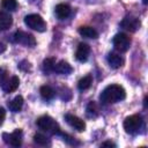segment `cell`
I'll return each mask as SVG.
<instances>
[{
    "label": "cell",
    "mask_w": 148,
    "mask_h": 148,
    "mask_svg": "<svg viewBox=\"0 0 148 148\" xmlns=\"http://www.w3.org/2000/svg\"><path fill=\"white\" fill-rule=\"evenodd\" d=\"M125 97H126V91L124 87L120 84H110L105 87L99 96L101 102H103L104 104L117 103L125 99Z\"/></svg>",
    "instance_id": "6da1fadb"
},
{
    "label": "cell",
    "mask_w": 148,
    "mask_h": 148,
    "mask_svg": "<svg viewBox=\"0 0 148 148\" xmlns=\"http://www.w3.org/2000/svg\"><path fill=\"white\" fill-rule=\"evenodd\" d=\"M36 124H37V126L40 130H43L45 132H49L51 134H60L61 133L59 125L50 116H42V117H39L37 119V121H36Z\"/></svg>",
    "instance_id": "7a4b0ae2"
},
{
    "label": "cell",
    "mask_w": 148,
    "mask_h": 148,
    "mask_svg": "<svg viewBox=\"0 0 148 148\" xmlns=\"http://www.w3.org/2000/svg\"><path fill=\"white\" fill-rule=\"evenodd\" d=\"M143 120L140 114H132L125 118L124 120V130L128 134H136L142 127Z\"/></svg>",
    "instance_id": "3957f363"
},
{
    "label": "cell",
    "mask_w": 148,
    "mask_h": 148,
    "mask_svg": "<svg viewBox=\"0 0 148 148\" xmlns=\"http://www.w3.org/2000/svg\"><path fill=\"white\" fill-rule=\"evenodd\" d=\"M24 23L30 29L36 30L38 32H44L46 30V22L38 14H29L24 17Z\"/></svg>",
    "instance_id": "277c9868"
},
{
    "label": "cell",
    "mask_w": 148,
    "mask_h": 148,
    "mask_svg": "<svg viewBox=\"0 0 148 148\" xmlns=\"http://www.w3.org/2000/svg\"><path fill=\"white\" fill-rule=\"evenodd\" d=\"M13 42L28 46V47H34L36 45V39L31 34L24 32L22 30H17L14 35H13Z\"/></svg>",
    "instance_id": "5b68a950"
},
{
    "label": "cell",
    "mask_w": 148,
    "mask_h": 148,
    "mask_svg": "<svg viewBox=\"0 0 148 148\" xmlns=\"http://www.w3.org/2000/svg\"><path fill=\"white\" fill-rule=\"evenodd\" d=\"M113 46L119 52H126L131 46V38L126 34H117L112 39Z\"/></svg>",
    "instance_id": "8992f818"
},
{
    "label": "cell",
    "mask_w": 148,
    "mask_h": 148,
    "mask_svg": "<svg viewBox=\"0 0 148 148\" xmlns=\"http://www.w3.org/2000/svg\"><path fill=\"white\" fill-rule=\"evenodd\" d=\"M120 27L127 31H131V32H134L136 31L140 27H141V22L138 17L135 16H132V15H128V16H125L123 18V21L120 22Z\"/></svg>",
    "instance_id": "52a82bcc"
},
{
    "label": "cell",
    "mask_w": 148,
    "mask_h": 148,
    "mask_svg": "<svg viewBox=\"0 0 148 148\" xmlns=\"http://www.w3.org/2000/svg\"><path fill=\"white\" fill-rule=\"evenodd\" d=\"M3 141L13 147H20L22 143V131L21 130H15L13 133L8 134V133H3L2 134Z\"/></svg>",
    "instance_id": "ba28073f"
},
{
    "label": "cell",
    "mask_w": 148,
    "mask_h": 148,
    "mask_svg": "<svg viewBox=\"0 0 148 148\" xmlns=\"http://www.w3.org/2000/svg\"><path fill=\"white\" fill-rule=\"evenodd\" d=\"M65 120L71 127L75 128L79 132H83L86 130V123L81 118H79V117H76L74 114H71V113L65 114Z\"/></svg>",
    "instance_id": "9c48e42d"
},
{
    "label": "cell",
    "mask_w": 148,
    "mask_h": 148,
    "mask_svg": "<svg viewBox=\"0 0 148 148\" xmlns=\"http://www.w3.org/2000/svg\"><path fill=\"white\" fill-rule=\"evenodd\" d=\"M89 53H90V46L86 43H80L75 51V58L77 61L84 62V61H87Z\"/></svg>",
    "instance_id": "30bf717a"
},
{
    "label": "cell",
    "mask_w": 148,
    "mask_h": 148,
    "mask_svg": "<svg viewBox=\"0 0 148 148\" xmlns=\"http://www.w3.org/2000/svg\"><path fill=\"white\" fill-rule=\"evenodd\" d=\"M18 84H20V79L16 75H13L9 79H5V81L2 82V90L5 92H13L17 89Z\"/></svg>",
    "instance_id": "8fae6325"
},
{
    "label": "cell",
    "mask_w": 148,
    "mask_h": 148,
    "mask_svg": "<svg viewBox=\"0 0 148 148\" xmlns=\"http://www.w3.org/2000/svg\"><path fill=\"white\" fill-rule=\"evenodd\" d=\"M106 60H108L109 66H110L111 68H113V69L120 68V67L123 66V64H124V59H123L119 54L113 53V52H111V53H109V54H108Z\"/></svg>",
    "instance_id": "7c38bea8"
},
{
    "label": "cell",
    "mask_w": 148,
    "mask_h": 148,
    "mask_svg": "<svg viewBox=\"0 0 148 148\" xmlns=\"http://www.w3.org/2000/svg\"><path fill=\"white\" fill-rule=\"evenodd\" d=\"M54 13H56V16L59 20H65L71 14V7L67 3H59V5L56 6Z\"/></svg>",
    "instance_id": "4fadbf2b"
},
{
    "label": "cell",
    "mask_w": 148,
    "mask_h": 148,
    "mask_svg": "<svg viewBox=\"0 0 148 148\" xmlns=\"http://www.w3.org/2000/svg\"><path fill=\"white\" fill-rule=\"evenodd\" d=\"M72 71H73V68H72V66L67 61L60 60L59 62H56L53 72H56L58 74H61V75H68V74L72 73Z\"/></svg>",
    "instance_id": "5bb4252c"
},
{
    "label": "cell",
    "mask_w": 148,
    "mask_h": 148,
    "mask_svg": "<svg viewBox=\"0 0 148 148\" xmlns=\"http://www.w3.org/2000/svg\"><path fill=\"white\" fill-rule=\"evenodd\" d=\"M77 31H79V34H80L82 37H84V38H92V39H95V38L98 37L97 30H96L95 28H92V27L83 25V27H80Z\"/></svg>",
    "instance_id": "9a60e30c"
},
{
    "label": "cell",
    "mask_w": 148,
    "mask_h": 148,
    "mask_svg": "<svg viewBox=\"0 0 148 148\" xmlns=\"http://www.w3.org/2000/svg\"><path fill=\"white\" fill-rule=\"evenodd\" d=\"M13 24V17L8 13L0 12V30H7Z\"/></svg>",
    "instance_id": "2e32d148"
},
{
    "label": "cell",
    "mask_w": 148,
    "mask_h": 148,
    "mask_svg": "<svg viewBox=\"0 0 148 148\" xmlns=\"http://www.w3.org/2000/svg\"><path fill=\"white\" fill-rule=\"evenodd\" d=\"M22 106H23V97L20 96V95L16 96V97H14L10 102H8V108H9V110L12 112H18V111H21Z\"/></svg>",
    "instance_id": "e0dca14e"
},
{
    "label": "cell",
    "mask_w": 148,
    "mask_h": 148,
    "mask_svg": "<svg viewBox=\"0 0 148 148\" xmlns=\"http://www.w3.org/2000/svg\"><path fill=\"white\" fill-rule=\"evenodd\" d=\"M39 92H40L42 98L45 99V101H50V99H52V98L56 96V91H54V89H53L52 87H50V86H46V84L40 87Z\"/></svg>",
    "instance_id": "ac0fdd59"
},
{
    "label": "cell",
    "mask_w": 148,
    "mask_h": 148,
    "mask_svg": "<svg viewBox=\"0 0 148 148\" xmlns=\"http://www.w3.org/2000/svg\"><path fill=\"white\" fill-rule=\"evenodd\" d=\"M91 83H92V76H91L90 74H88V75L83 76V77L79 81V83H77V88H79V90L83 91V90L89 89L90 86H91Z\"/></svg>",
    "instance_id": "d6986e66"
},
{
    "label": "cell",
    "mask_w": 148,
    "mask_h": 148,
    "mask_svg": "<svg viewBox=\"0 0 148 148\" xmlns=\"http://www.w3.org/2000/svg\"><path fill=\"white\" fill-rule=\"evenodd\" d=\"M54 66H56V59L54 58H46L43 61V72L46 74H50L54 71Z\"/></svg>",
    "instance_id": "ffe728a7"
},
{
    "label": "cell",
    "mask_w": 148,
    "mask_h": 148,
    "mask_svg": "<svg viewBox=\"0 0 148 148\" xmlns=\"http://www.w3.org/2000/svg\"><path fill=\"white\" fill-rule=\"evenodd\" d=\"M86 113L89 118H95L97 114H98V109H97V105L95 102H89L88 105H87V109H86Z\"/></svg>",
    "instance_id": "44dd1931"
},
{
    "label": "cell",
    "mask_w": 148,
    "mask_h": 148,
    "mask_svg": "<svg viewBox=\"0 0 148 148\" xmlns=\"http://www.w3.org/2000/svg\"><path fill=\"white\" fill-rule=\"evenodd\" d=\"M34 141L37 143V145H40V146H46L50 143V140L44 135V134H40V133H36L34 135Z\"/></svg>",
    "instance_id": "7402d4cb"
},
{
    "label": "cell",
    "mask_w": 148,
    "mask_h": 148,
    "mask_svg": "<svg viewBox=\"0 0 148 148\" xmlns=\"http://www.w3.org/2000/svg\"><path fill=\"white\" fill-rule=\"evenodd\" d=\"M1 5L5 9L12 12V10H15L17 8V1L16 0H2L1 1Z\"/></svg>",
    "instance_id": "603a6c76"
},
{
    "label": "cell",
    "mask_w": 148,
    "mask_h": 148,
    "mask_svg": "<svg viewBox=\"0 0 148 148\" xmlns=\"http://www.w3.org/2000/svg\"><path fill=\"white\" fill-rule=\"evenodd\" d=\"M17 67H18L20 69H22V71L27 72L28 69H30V62H28L27 60H22V61L17 65Z\"/></svg>",
    "instance_id": "cb8c5ba5"
},
{
    "label": "cell",
    "mask_w": 148,
    "mask_h": 148,
    "mask_svg": "<svg viewBox=\"0 0 148 148\" xmlns=\"http://www.w3.org/2000/svg\"><path fill=\"white\" fill-rule=\"evenodd\" d=\"M6 75H7V72H6V69L0 67V83H2V82L5 81V79H6Z\"/></svg>",
    "instance_id": "d4e9b609"
},
{
    "label": "cell",
    "mask_w": 148,
    "mask_h": 148,
    "mask_svg": "<svg viewBox=\"0 0 148 148\" xmlns=\"http://www.w3.org/2000/svg\"><path fill=\"white\" fill-rule=\"evenodd\" d=\"M5 117H6V111L3 108H0V125H2L3 120H5Z\"/></svg>",
    "instance_id": "484cf974"
},
{
    "label": "cell",
    "mask_w": 148,
    "mask_h": 148,
    "mask_svg": "<svg viewBox=\"0 0 148 148\" xmlns=\"http://www.w3.org/2000/svg\"><path fill=\"white\" fill-rule=\"evenodd\" d=\"M101 147H116V145L113 142H111V141H105V142H103L101 145Z\"/></svg>",
    "instance_id": "4316f807"
},
{
    "label": "cell",
    "mask_w": 148,
    "mask_h": 148,
    "mask_svg": "<svg viewBox=\"0 0 148 148\" xmlns=\"http://www.w3.org/2000/svg\"><path fill=\"white\" fill-rule=\"evenodd\" d=\"M6 51V45L5 44H2V43H0V54L1 53H3Z\"/></svg>",
    "instance_id": "83f0119b"
},
{
    "label": "cell",
    "mask_w": 148,
    "mask_h": 148,
    "mask_svg": "<svg viewBox=\"0 0 148 148\" xmlns=\"http://www.w3.org/2000/svg\"><path fill=\"white\" fill-rule=\"evenodd\" d=\"M143 104H145V108H147V97H145V99H143Z\"/></svg>",
    "instance_id": "f1b7e54d"
},
{
    "label": "cell",
    "mask_w": 148,
    "mask_h": 148,
    "mask_svg": "<svg viewBox=\"0 0 148 148\" xmlns=\"http://www.w3.org/2000/svg\"><path fill=\"white\" fill-rule=\"evenodd\" d=\"M142 1H143V3H145V5H146V3L148 2V0H142Z\"/></svg>",
    "instance_id": "f546056e"
}]
</instances>
